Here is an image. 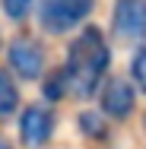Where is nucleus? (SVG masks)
I'll list each match as a JSON object with an SVG mask.
<instances>
[{
	"mask_svg": "<svg viewBox=\"0 0 146 149\" xmlns=\"http://www.w3.org/2000/svg\"><path fill=\"white\" fill-rule=\"evenodd\" d=\"M108 63H111V48H108L102 29L83 26V29L76 32V38L70 41L67 63H64L67 79H70V95L89 98L92 92L102 86Z\"/></svg>",
	"mask_w": 146,
	"mask_h": 149,
	"instance_id": "f257e3e1",
	"label": "nucleus"
},
{
	"mask_svg": "<svg viewBox=\"0 0 146 149\" xmlns=\"http://www.w3.org/2000/svg\"><path fill=\"white\" fill-rule=\"evenodd\" d=\"M92 10L95 0H38V26L48 35H67L86 26Z\"/></svg>",
	"mask_w": 146,
	"mask_h": 149,
	"instance_id": "f03ea898",
	"label": "nucleus"
},
{
	"mask_svg": "<svg viewBox=\"0 0 146 149\" xmlns=\"http://www.w3.org/2000/svg\"><path fill=\"white\" fill-rule=\"evenodd\" d=\"M6 60H10V70L22 79H38L45 73V48L29 35H19V38L10 41Z\"/></svg>",
	"mask_w": 146,
	"mask_h": 149,
	"instance_id": "7ed1b4c3",
	"label": "nucleus"
},
{
	"mask_svg": "<svg viewBox=\"0 0 146 149\" xmlns=\"http://www.w3.org/2000/svg\"><path fill=\"white\" fill-rule=\"evenodd\" d=\"M51 133H54V114H51V108L29 105L22 111V118H19V136H22V143L38 149L51 140Z\"/></svg>",
	"mask_w": 146,
	"mask_h": 149,
	"instance_id": "20e7f679",
	"label": "nucleus"
},
{
	"mask_svg": "<svg viewBox=\"0 0 146 149\" xmlns=\"http://www.w3.org/2000/svg\"><path fill=\"white\" fill-rule=\"evenodd\" d=\"M98 105L108 118L115 120H127L133 114V105H137V92L127 79H108L102 86V95H98Z\"/></svg>",
	"mask_w": 146,
	"mask_h": 149,
	"instance_id": "39448f33",
	"label": "nucleus"
},
{
	"mask_svg": "<svg viewBox=\"0 0 146 149\" xmlns=\"http://www.w3.org/2000/svg\"><path fill=\"white\" fill-rule=\"evenodd\" d=\"M111 26L121 38H143L146 35V0H115Z\"/></svg>",
	"mask_w": 146,
	"mask_h": 149,
	"instance_id": "423d86ee",
	"label": "nucleus"
},
{
	"mask_svg": "<svg viewBox=\"0 0 146 149\" xmlns=\"http://www.w3.org/2000/svg\"><path fill=\"white\" fill-rule=\"evenodd\" d=\"M19 108V86L10 76V70H0V120L13 118Z\"/></svg>",
	"mask_w": 146,
	"mask_h": 149,
	"instance_id": "0eeeda50",
	"label": "nucleus"
},
{
	"mask_svg": "<svg viewBox=\"0 0 146 149\" xmlns=\"http://www.w3.org/2000/svg\"><path fill=\"white\" fill-rule=\"evenodd\" d=\"M70 92V79H67V70L57 67L54 73H48L45 76V98H51V102H57Z\"/></svg>",
	"mask_w": 146,
	"mask_h": 149,
	"instance_id": "6e6552de",
	"label": "nucleus"
},
{
	"mask_svg": "<svg viewBox=\"0 0 146 149\" xmlns=\"http://www.w3.org/2000/svg\"><path fill=\"white\" fill-rule=\"evenodd\" d=\"M0 6H3V16L10 22H22V19H29L35 0H0Z\"/></svg>",
	"mask_w": 146,
	"mask_h": 149,
	"instance_id": "1a4fd4ad",
	"label": "nucleus"
},
{
	"mask_svg": "<svg viewBox=\"0 0 146 149\" xmlns=\"http://www.w3.org/2000/svg\"><path fill=\"white\" fill-rule=\"evenodd\" d=\"M80 127H83L86 136H95V140L105 136V120H102V114H95V111H83L80 114Z\"/></svg>",
	"mask_w": 146,
	"mask_h": 149,
	"instance_id": "9d476101",
	"label": "nucleus"
},
{
	"mask_svg": "<svg viewBox=\"0 0 146 149\" xmlns=\"http://www.w3.org/2000/svg\"><path fill=\"white\" fill-rule=\"evenodd\" d=\"M130 76H133V83H137V89L146 95V45L133 54V60H130Z\"/></svg>",
	"mask_w": 146,
	"mask_h": 149,
	"instance_id": "9b49d317",
	"label": "nucleus"
},
{
	"mask_svg": "<svg viewBox=\"0 0 146 149\" xmlns=\"http://www.w3.org/2000/svg\"><path fill=\"white\" fill-rule=\"evenodd\" d=\"M0 149H10V143H6V140H3V136H0Z\"/></svg>",
	"mask_w": 146,
	"mask_h": 149,
	"instance_id": "f8f14e48",
	"label": "nucleus"
},
{
	"mask_svg": "<svg viewBox=\"0 0 146 149\" xmlns=\"http://www.w3.org/2000/svg\"><path fill=\"white\" fill-rule=\"evenodd\" d=\"M143 127H146V114H143Z\"/></svg>",
	"mask_w": 146,
	"mask_h": 149,
	"instance_id": "ddd939ff",
	"label": "nucleus"
}]
</instances>
